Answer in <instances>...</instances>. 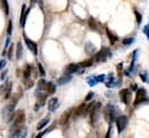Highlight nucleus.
I'll use <instances>...</instances> for the list:
<instances>
[{"instance_id":"c85d7f7f","label":"nucleus","mask_w":149,"mask_h":138,"mask_svg":"<svg viewBox=\"0 0 149 138\" xmlns=\"http://www.w3.org/2000/svg\"><path fill=\"white\" fill-rule=\"evenodd\" d=\"M134 14H135V16H137V22H138V25H141V22H142V15H141L138 11H134Z\"/></svg>"},{"instance_id":"4be33fe9","label":"nucleus","mask_w":149,"mask_h":138,"mask_svg":"<svg viewBox=\"0 0 149 138\" xmlns=\"http://www.w3.org/2000/svg\"><path fill=\"white\" fill-rule=\"evenodd\" d=\"M106 30V34H108V37H109V40H110V42H111V44H114L116 42L118 41V36L117 35H114V34L109 29V28H106L105 29Z\"/></svg>"},{"instance_id":"5701e85b","label":"nucleus","mask_w":149,"mask_h":138,"mask_svg":"<svg viewBox=\"0 0 149 138\" xmlns=\"http://www.w3.org/2000/svg\"><path fill=\"white\" fill-rule=\"evenodd\" d=\"M87 82H88L89 86H91V87H94V86H96V85L98 84L96 76H90V77H88V78H87Z\"/></svg>"},{"instance_id":"f704fd0d","label":"nucleus","mask_w":149,"mask_h":138,"mask_svg":"<svg viewBox=\"0 0 149 138\" xmlns=\"http://www.w3.org/2000/svg\"><path fill=\"white\" fill-rule=\"evenodd\" d=\"M13 51H14V45H9V50L7 52V56L9 59H12V57H13Z\"/></svg>"},{"instance_id":"6e6552de","label":"nucleus","mask_w":149,"mask_h":138,"mask_svg":"<svg viewBox=\"0 0 149 138\" xmlns=\"http://www.w3.org/2000/svg\"><path fill=\"white\" fill-rule=\"evenodd\" d=\"M26 5L22 6V9H21V19H20V27L21 28H24L26 26V20L28 18V15H29V12H30V8L26 9Z\"/></svg>"},{"instance_id":"cd10ccee","label":"nucleus","mask_w":149,"mask_h":138,"mask_svg":"<svg viewBox=\"0 0 149 138\" xmlns=\"http://www.w3.org/2000/svg\"><path fill=\"white\" fill-rule=\"evenodd\" d=\"M23 74H24V78H26V79H28V78L30 77V74H31V66H30V65H27V66H26Z\"/></svg>"},{"instance_id":"1a4fd4ad","label":"nucleus","mask_w":149,"mask_h":138,"mask_svg":"<svg viewBox=\"0 0 149 138\" xmlns=\"http://www.w3.org/2000/svg\"><path fill=\"white\" fill-rule=\"evenodd\" d=\"M119 96H120V100L123 101V103L128 105L129 100H131V90H121L119 92Z\"/></svg>"},{"instance_id":"bb28decb","label":"nucleus","mask_w":149,"mask_h":138,"mask_svg":"<svg viewBox=\"0 0 149 138\" xmlns=\"http://www.w3.org/2000/svg\"><path fill=\"white\" fill-rule=\"evenodd\" d=\"M95 51V46L90 43V42H88L87 44H86V52L87 54H91V52H94Z\"/></svg>"},{"instance_id":"c9c22d12","label":"nucleus","mask_w":149,"mask_h":138,"mask_svg":"<svg viewBox=\"0 0 149 138\" xmlns=\"http://www.w3.org/2000/svg\"><path fill=\"white\" fill-rule=\"evenodd\" d=\"M143 33H144L146 37L149 40V25H146V26L143 27Z\"/></svg>"},{"instance_id":"4468645a","label":"nucleus","mask_w":149,"mask_h":138,"mask_svg":"<svg viewBox=\"0 0 149 138\" xmlns=\"http://www.w3.org/2000/svg\"><path fill=\"white\" fill-rule=\"evenodd\" d=\"M56 91H57V86H56V84H53L52 81L46 82V85H45V92H46L47 94H54Z\"/></svg>"},{"instance_id":"ea45409f","label":"nucleus","mask_w":149,"mask_h":138,"mask_svg":"<svg viewBox=\"0 0 149 138\" xmlns=\"http://www.w3.org/2000/svg\"><path fill=\"white\" fill-rule=\"evenodd\" d=\"M5 66H6V60H5V59H1V60H0V70H3Z\"/></svg>"},{"instance_id":"f03ea898","label":"nucleus","mask_w":149,"mask_h":138,"mask_svg":"<svg viewBox=\"0 0 149 138\" xmlns=\"http://www.w3.org/2000/svg\"><path fill=\"white\" fill-rule=\"evenodd\" d=\"M147 101H149V99H148V96H147L146 90H144V88H139L138 92H137L135 100H134V102H133L134 107H138L139 105H141V103H143V102H147Z\"/></svg>"},{"instance_id":"f8f14e48","label":"nucleus","mask_w":149,"mask_h":138,"mask_svg":"<svg viewBox=\"0 0 149 138\" xmlns=\"http://www.w3.org/2000/svg\"><path fill=\"white\" fill-rule=\"evenodd\" d=\"M59 107V99L58 98H52L47 102V108L50 111H54Z\"/></svg>"},{"instance_id":"a19ab883","label":"nucleus","mask_w":149,"mask_h":138,"mask_svg":"<svg viewBox=\"0 0 149 138\" xmlns=\"http://www.w3.org/2000/svg\"><path fill=\"white\" fill-rule=\"evenodd\" d=\"M6 74H7V71H4V72H3V74H1V79H5Z\"/></svg>"},{"instance_id":"0eeeda50","label":"nucleus","mask_w":149,"mask_h":138,"mask_svg":"<svg viewBox=\"0 0 149 138\" xmlns=\"http://www.w3.org/2000/svg\"><path fill=\"white\" fill-rule=\"evenodd\" d=\"M28 133V129L23 125V127H20L18 129H15L13 131H11V135L12 137H26Z\"/></svg>"},{"instance_id":"39448f33","label":"nucleus","mask_w":149,"mask_h":138,"mask_svg":"<svg viewBox=\"0 0 149 138\" xmlns=\"http://www.w3.org/2000/svg\"><path fill=\"white\" fill-rule=\"evenodd\" d=\"M23 40H24V43H26L27 48L31 51L32 55L37 56V55H38V48H37V44H36L35 42H32V41L26 35V34H23Z\"/></svg>"},{"instance_id":"7c9ffc66","label":"nucleus","mask_w":149,"mask_h":138,"mask_svg":"<svg viewBox=\"0 0 149 138\" xmlns=\"http://www.w3.org/2000/svg\"><path fill=\"white\" fill-rule=\"evenodd\" d=\"M96 78H97V81H98V82H105V81H106V76H105V74L96 76Z\"/></svg>"},{"instance_id":"6ab92c4d","label":"nucleus","mask_w":149,"mask_h":138,"mask_svg":"<svg viewBox=\"0 0 149 138\" xmlns=\"http://www.w3.org/2000/svg\"><path fill=\"white\" fill-rule=\"evenodd\" d=\"M72 80V74H67V73H65L62 77H60L58 79V84L59 85H64V84H67Z\"/></svg>"},{"instance_id":"dca6fc26","label":"nucleus","mask_w":149,"mask_h":138,"mask_svg":"<svg viewBox=\"0 0 149 138\" xmlns=\"http://www.w3.org/2000/svg\"><path fill=\"white\" fill-rule=\"evenodd\" d=\"M138 54H139V50H134L133 51V55H132V62H131V65H129V68H128V72H132L134 70V66H135V60H137V57H138ZM126 72V74L128 76L129 73Z\"/></svg>"},{"instance_id":"b1692460","label":"nucleus","mask_w":149,"mask_h":138,"mask_svg":"<svg viewBox=\"0 0 149 138\" xmlns=\"http://www.w3.org/2000/svg\"><path fill=\"white\" fill-rule=\"evenodd\" d=\"M93 63H94V59L93 58H90V59H87V60H83V62H81L79 65H80V67H89V66H91L93 65Z\"/></svg>"},{"instance_id":"20e7f679","label":"nucleus","mask_w":149,"mask_h":138,"mask_svg":"<svg viewBox=\"0 0 149 138\" xmlns=\"http://www.w3.org/2000/svg\"><path fill=\"white\" fill-rule=\"evenodd\" d=\"M127 124H128V117L127 116L120 115V116H118L117 118H116V125H117V131L119 133H121L126 129Z\"/></svg>"},{"instance_id":"2eb2a0df","label":"nucleus","mask_w":149,"mask_h":138,"mask_svg":"<svg viewBox=\"0 0 149 138\" xmlns=\"http://www.w3.org/2000/svg\"><path fill=\"white\" fill-rule=\"evenodd\" d=\"M72 113H73V109H70V110H67L66 113H64V114L61 115V117H60V124H61V125H65L66 123L68 122V119H70Z\"/></svg>"},{"instance_id":"a211bd4d","label":"nucleus","mask_w":149,"mask_h":138,"mask_svg":"<svg viewBox=\"0 0 149 138\" xmlns=\"http://www.w3.org/2000/svg\"><path fill=\"white\" fill-rule=\"evenodd\" d=\"M22 55H23V46H22V43L21 42H18L16 43V52H15V56L18 59H21L22 58Z\"/></svg>"},{"instance_id":"4c0bfd02","label":"nucleus","mask_w":149,"mask_h":138,"mask_svg":"<svg viewBox=\"0 0 149 138\" xmlns=\"http://www.w3.org/2000/svg\"><path fill=\"white\" fill-rule=\"evenodd\" d=\"M94 96H95V93H94V92H89V93H88V95L86 96V99H85V100H86V101H90Z\"/></svg>"},{"instance_id":"f3484780","label":"nucleus","mask_w":149,"mask_h":138,"mask_svg":"<svg viewBox=\"0 0 149 138\" xmlns=\"http://www.w3.org/2000/svg\"><path fill=\"white\" fill-rule=\"evenodd\" d=\"M49 123H50V116H46V117H44L43 119H41L39 122L37 123V127H36V128H37L38 131H41V130H42L43 128H45Z\"/></svg>"},{"instance_id":"393cba45","label":"nucleus","mask_w":149,"mask_h":138,"mask_svg":"<svg viewBox=\"0 0 149 138\" xmlns=\"http://www.w3.org/2000/svg\"><path fill=\"white\" fill-rule=\"evenodd\" d=\"M88 25H89V28H90V29H93V30H95V31H98L97 23H96V21H95L93 18H90V19L88 20Z\"/></svg>"},{"instance_id":"e433bc0d","label":"nucleus","mask_w":149,"mask_h":138,"mask_svg":"<svg viewBox=\"0 0 149 138\" xmlns=\"http://www.w3.org/2000/svg\"><path fill=\"white\" fill-rule=\"evenodd\" d=\"M37 66H38V70H39V74H41V77H44V76H45V71H44L43 66H42L39 63L37 64Z\"/></svg>"},{"instance_id":"473e14b6","label":"nucleus","mask_w":149,"mask_h":138,"mask_svg":"<svg viewBox=\"0 0 149 138\" xmlns=\"http://www.w3.org/2000/svg\"><path fill=\"white\" fill-rule=\"evenodd\" d=\"M53 128H54V124L53 125H51V127H50L47 130H45V131H43V132H41L39 135H38V137H42V136H44V135H47L49 132H51L52 130H53Z\"/></svg>"},{"instance_id":"58836bf2","label":"nucleus","mask_w":149,"mask_h":138,"mask_svg":"<svg viewBox=\"0 0 149 138\" xmlns=\"http://www.w3.org/2000/svg\"><path fill=\"white\" fill-rule=\"evenodd\" d=\"M9 44H11V36H7V38H6V43H5V50L8 48Z\"/></svg>"},{"instance_id":"ddd939ff","label":"nucleus","mask_w":149,"mask_h":138,"mask_svg":"<svg viewBox=\"0 0 149 138\" xmlns=\"http://www.w3.org/2000/svg\"><path fill=\"white\" fill-rule=\"evenodd\" d=\"M79 68H80V65L79 64H74V63H71L68 64L67 66H66L65 68V73H67V74H73V73H76L79 72Z\"/></svg>"},{"instance_id":"f257e3e1","label":"nucleus","mask_w":149,"mask_h":138,"mask_svg":"<svg viewBox=\"0 0 149 138\" xmlns=\"http://www.w3.org/2000/svg\"><path fill=\"white\" fill-rule=\"evenodd\" d=\"M13 119H14V123H13V125H12V130H11V131L18 129V128H20V127H23V124H24V122H26L24 111H23V110H19L18 113H16V115L14 116Z\"/></svg>"},{"instance_id":"a878e982","label":"nucleus","mask_w":149,"mask_h":138,"mask_svg":"<svg viewBox=\"0 0 149 138\" xmlns=\"http://www.w3.org/2000/svg\"><path fill=\"white\" fill-rule=\"evenodd\" d=\"M134 41H135V38H134V37H126V38H124V40H123V44H124L125 46H127V45L133 44V43H134Z\"/></svg>"},{"instance_id":"423d86ee","label":"nucleus","mask_w":149,"mask_h":138,"mask_svg":"<svg viewBox=\"0 0 149 138\" xmlns=\"http://www.w3.org/2000/svg\"><path fill=\"white\" fill-rule=\"evenodd\" d=\"M16 102H18V100L16 99H14V101L13 102H11L9 105H7L5 108H4V110H3V115H4V117L5 118H9V115L11 114H13V111H14V108H15V106H16Z\"/></svg>"},{"instance_id":"c756f323","label":"nucleus","mask_w":149,"mask_h":138,"mask_svg":"<svg viewBox=\"0 0 149 138\" xmlns=\"http://www.w3.org/2000/svg\"><path fill=\"white\" fill-rule=\"evenodd\" d=\"M140 78L142 79L143 82H149V77H148V73L147 72H143L140 74Z\"/></svg>"},{"instance_id":"2f4dec72","label":"nucleus","mask_w":149,"mask_h":138,"mask_svg":"<svg viewBox=\"0 0 149 138\" xmlns=\"http://www.w3.org/2000/svg\"><path fill=\"white\" fill-rule=\"evenodd\" d=\"M85 109H86V106H85V105H81V106L75 110V115H81L82 113H83Z\"/></svg>"},{"instance_id":"7ed1b4c3","label":"nucleus","mask_w":149,"mask_h":138,"mask_svg":"<svg viewBox=\"0 0 149 138\" xmlns=\"http://www.w3.org/2000/svg\"><path fill=\"white\" fill-rule=\"evenodd\" d=\"M111 52H110V50L108 48H102L101 50L98 51V52L96 54L95 56V62L97 63H104L109 57H111Z\"/></svg>"},{"instance_id":"72a5a7b5","label":"nucleus","mask_w":149,"mask_h":138,"mask_svg":"<svg viewBox=\"0 0 149 138\" xmlns=\"http://www.w3.org/2000/svg\"><path fill=\"white\" fill-rule=\"evenodd\" d=\"M12 31H13V23H12V21H9V22H8V27H7V34H8V36L12 35Z\"/></svg>"},{"instance_id":"412c9836","label":"nucleus","mask_w":149,"mask_h":138,"mask_svg":"<svg viewBox=\"0 0 149 138\" xmlns=\"http://www.w3.org/2000/svg\"><path fill=\"white\" fill-rule=\"evenodd\" d=\"M0 7H1V9L6 16L9 14V6H8L7 0H0Z\"/></svg>"},{"instance_id":"9d476101","label":"nucleus","mask_w":149,"mask_h":138,"mask_svg":"<svg viewBox=\"0 0 149 138\" xmlns=\"http://www.w3.org/2000/svg\"><path fill=\"white\" fill-rule=\"evenodd\" d=\"M108 77H109V80H108V82H105V86H106L108 88L117 87L119 84H121V80H116L114 77H113V74H111V73H110Z\"/></svg>"},{"instance_id":"9b49d317","label":"nucleus","mask_w":149,"mask_h":138,"mask_svg":"<svg viewBox=\"0 0 149 138\" xmlns=\"http://www.w3.org/2000/svg\"><path fill=\"white\" fill-rule=\"evenodd\" d=\"M93 108V107H91ZM99 110H101V103H96L95 107L93 108L91 113H90V118H91V122L95 123L97 118H98V114H99Z\"/></svg>"},{"instance_id":"aec40b11","label":"nucleus","mask_w":149,"mask_h":138,"mask_svg":"<svg viewBox=\"0 0 149 138\" xmlns=\"http://www.w3.org/2000/svg\"><path fill=\"white\" fill-rule=\"evenodd\" d=\"M108 108H109V111H110V119H111V121H114L116 118L118 117V116H117V113H118L117 108H116L114 106H111V105H109Z\"/></svg>"}]
</instances>
